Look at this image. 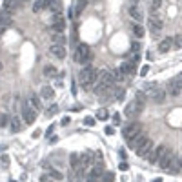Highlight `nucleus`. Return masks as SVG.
<instances>
[{
    "mask_svg": "<svg viewBox=\"0 0 182 182\" xmlns=\"http://www.w3.org/2000/svg\"><path fill=\"white\" fill-rule=\"evenodd\" d=\"M51 40H53V44H60V46H64V42H66V38H64L62 33H53Z\"/></svg>",
    "mask_w": 182,
    "mask_h": 182,
    "instance_id": "obj_27",
    "label": "nucleus"
},
{
    "mask_svg": "<svg viewBox=\"0 0 182 182\" xmlns=\"http://www.w3.org/2000/svg\"><path fill=\"white\" fill-rule=\"evenodd\" d=\"M84 126L93 127L95 126V119H93V117H86V119H84Z\"/></svg>",
    "mask_w": 182,
    "mask_h": 182,
    "instance_id": "obj_36",
    "label": "nucleus"
},
{
    "mask_svg": "<svg viewBox=\"0 0 182 182\" xmlns=\"http://www.w3.org/2000/svg\"><path fill=\"white\" fill-rule=\"evenodd\" d=\"M89 60H91V47L88 44H78V47L75 49V62L88 64Z\"/></svg>",
    "mask_w": 182,
    "mask_h": 182,
    "instance_id": "obj_3",
    "label": "nucleus"
},
{
    "mask_svg": "<svg viewBox=\"0 0 182 182\" xmlns=\"http://www.w3.org/2000/svg\"><path fill=\"white\" fill-rule=\"evenodd\" d=\"M153 182H162V178H155V180H153Z\"/></svg>",
    "mask_w": 182,
    "mask_h": 182,
    "instance_id": "obj_49",
    "label": "nucleus"
},
{
    "mask_svg": "<svg viewBox=\"0 0 182 182\" xmlns=\"http://www.w3.org/2000/svg\"><path fill=\"white\" fill-rule=\"evenodd\" d=\"M40 182H53V178L49 173H44V175H40Z\"/></svg>",
    "mask_w": 182,
    "mask_h": 182,
    "instance_id": "obj_38",
    "label": "nucleus"
},
{
    "mask_svg": "<svg viewBox=\"0 0 182 182\" xmlns=\"http://www.w3.org/2000/svg\"><path fill=\"white\" fill-rule=\"evenodd\" d=\"M44 2H46V7H49V6H51L53 2H55V0H44Z\"/></svg>",
    "mask_w": 182,
    "mask_h": 182,
    "instance_id": "obj_47",
    "label": "nucleus"
},
{
    "mask_svg": "<svg viewBox=\"0 0 182 182\" xmlns=\"http://www.w3.org/2000/svg\"><path fill=\"white\" fill-rule=\"evenodd\" d=\"M80 164H82V169L86 171L89 166H93V153H89V151H86V153H82L80 155Z\"/></svg>",
    "mask_w": 182,
    "mask_h": 182,
    "instance_id": "obj_14",
    "label": "nucleus"
},
{
    "mask_svg": "<svg viewBox=\"0 0 182 182\" xmlns=\"http://www.w3.org/2000/svg\"><path fill=\"white\" fill-rule=\"evenodd\" d=\"M7 120H9L7 115H0V126H7V124H9Z\"/></svg>",
    "mask_w": 182,
    "mask_h": 182,
    "instance_id": "obj_39",
    "label": "nucleus"
},
{
    "mask_svg": "<svg viewBox=\"0 0 182 182\" xmlns=\"http://www.w3.org/2000/svg\"><path fill=\"white\" fill-rule=\"evenodd\" d=\"M157 89V84H146V88H144V93L146 95H153Z\"/></svg>",
    "mask_w": 182,
    "mask_h": 182,
    "instance_id": "obj_32",
    "label": "nucleus"
},
{
    "mask_svg": "<svg viewBox=\"0 0 182 182\" xmlns=\"http://www.w3.org/2000/svg\"><path fill=\"white\" fill-rule=\"evenodd\" d=\"M9 129H11L13 133H18V131H22V126H24V122H22V119L20 117H13L11 120H9Z\"/></svg>",
    "mask_w": 182,
    "mask_h": 182,
    "instance_id": "obj_13",
    "label": "nucleus"
},
{
    "mask_svg": "<svg viewBox=\"0 0 182 182\" xmlns=\"http://www.w3.org/2000/svg\"><path fill=\"white\" fill-rule=\"evenodd\" d=\"M37 113H38V111H35L33 108H29V106L26 104L24 108H22V122H26V124H33V122L37 120Z\"/></svg>",
    "mask_w": 182,
    "mask_h": 182,
    "instance_id": "obj_7",
    "label": "nucleus"
},
{
    "mask_svg": "<svg viewBox=\"0 0 182 182\" xmlns=\"http://www.w3.org/2000/svg\"><path fill=\"white\" fill-rule=\"evenodd\" d=\"M131 31H133V35H135L137 38H142V37H144V33H146V31H144V27H142L140 24H137V22L131 26Z\"/></svg>",
    "mask_w": 182,
    "mask_h": 182,
    "instance_id": "obj_24",
    "label": "nucleus"
},
{
    "mask_svg": "<svg viewBox=\"0 0 182 182\" xmlns=\"http://www.w3.org/2000/svg\"><path fill=\"white\" fill-rule=\"evenodd\" d=\"M69 166L77 171V169H80L82 168V164H80V155H77V153H71V157H69Z\"/></svg>",
    "mask_w": 182,
    "mask_h": 182,
    "instance_id": "obj_22",
    "label": "nucleus"
},
{
    "mask_svg": "<svg viewBox=\"0 0 182 182\" xmlns=\"http://www.w3.org/2000/svg\"><path fill=\"white\" fill-rule=\"evenodd\" d=\"M42 168H44L46 171H49V169H51V164H49V162H47V160H46V162H44V164H42Z\"/></svg>",
    "mask_w": 182,
    "mask_h": 182,
    "instance_id": "obj_44",
    "label": "nucleus"
},
{
    "mask_svg": "<svg viewBox=\"0 0 182 182\" xmlns=\"http://www.w3.org/2000/svg\"><path fill=\"white\" fill-rule=\"evenodd\" d=\"M153 149H155V144H153V140L146 137V138H144V142H142L140 146H138V147L135 149V151H137V155H138V157L146 158V157H147V153H151Z\"/></svg>",
    "mask_w": 182,
    "mask_h": 182,
    "instance_id": "obj_5",
    "label": "nucleus"
},
{
    "mask_svg": "<svg viewBox=\"0 0 182 182\" xmlns=\"http://www.w3.org/2000/svg\"><path fill=\"white\" fill-rule=\"evenodd\" d=\"M135 102H138L144 108V102H146V93L144 91H137V95H135Z\"/></svg>",
    "mask_w": 182,
    "mask_h": 182,
    "instance_id": "obj_29",
    "label": "nucleus"
},
{
    "mask_svg": "<svg viewBox=\"0 0 182 182\" xmlns=\"http://www.w3.org/2000/svg\"><path fill=\"white\" fill-rule=\"evenodd\" d=\"M113 180H115L113 171H104V173L100 175V182H113Z\"/></svg>",
    "mask_w": 182,
    "mask_h": 182,
    "instance_id": "obj_28",
    "label": "nucleus"
},
{
    "mask_svg": "<svg viewBox=\"0 0 182 182\" xmlns=\"http://www.w3.org/2000/svg\"><path fill=\"white\" fill-rule=\"evenodd\" d=\"M120 122H122V120H120V113H115V115H113V124L119 126Z\"/></svg>",
    "mask_w": 182,
    "mask_h": 182,
    "instance_id": "obj_40",
    "label": "nucleus"
},
{
    "mask_svg": "<svg viewBox=\"0 0 182 182\" xmlns=\"http://www.w3.org/2000/svg\"><path fill=\"white\" fill-rule=\"evenodd\" d=\"M171 47H173V38H164L158 44V53H168Z\"/></svg>",
    "mask_w": 182,
    "mask_h": 182,
    "instance_id": "obj_19",
    "label": "nucleus"
},
{
    "mask_svg": "<svg viewBox=\"0 0 182 182\" xmlns=\"http://www.w3.org/2000/svg\"><path fill=\"white\" fill-rule=\"evenodd\" d=\"M17 6H18V0H4V4H2L4 11H7L9 15H13L17 11Z\"/></svg>",
    "mask_w": 182,
    "mask_h": 182,
    "instance_id": "obj_16",
    "label": "nucleus"
},
{
    "mask_svg": "<svg viewBox=\"0 0 182 182\" xmlns=\"http://www.w3.org/2000/svg\"><path fill=\"white\" fill-rule=\"evenodd\" d=\"M71 122V119H69V117H64V119H62V126H68Z\"/></svg>",
    "mask_w": 182,
    "mask_h": 182,
    "instance_id": "obj_43",
    "label": "nucleus"
},
{
    "mask_svg": "<svg viewBox=\"0 0 182 182\" xmlns=\"http://www.w3.org/2000/svg\"><path fill=\"white\" fill-rule=\"evenodd\" d=\"M99 78V73L95 71L89 64H84V68L80 69V75H78V80H80V86L82 88H88V86L95 84Z\"/></svg>",
    "mask_w": 182,
    "mask_h": 182,
    "instance_id": "obj_1",
    "label": "nucleus"
},
{
    "mask_svg": "<svg viewBox=\"0 0 182 182\" xmlns=\"http://www.w3.org/2000/svg\"><path fill=\"white\" fill-rule=\"evenodd\" d=\"M64 27H66V20L62 18V15H53V26H51V29L55 31V33H62Z\"/></svg>",
    "mask_w": 182,
    "mask_h": 182,
    "instance_id": "obj_9",
    "label": "nucleus"
},
{
    "mask_svg": "<svg viewBox=\"0 0 182 182\" xmlns=\"http://www.w3.org/2000/svg\"><path fill=\"white\" fill-rule=\"evenodd\" d=\"M171 149L168 147V146H158V147H155V164H158L162 169H166L168 168V164H169V160H171Z\"/></svg>",
    "mask_w": 182,
    "mask_h": 182,
    "instance_id": "obj_2",
    "label": "nucleus"
},
{
    "mask_svg": "<svg viewBox=\"0 0 182 182\" xmlns=\"http://www.w3.org/2000/svg\"><path fill=\"white\" fill-rule=\"evenodd\" d=\"M99 82H102L104 86H108V88H111V86L115 84L113 71H102V73L99 75Z\"/></svg>",
    "mask_w": 182,
    "mask_h": 182,
    "instance_id": "obj_10",
    "label": "nucleus"
},
{
    "mask_svg": "<svg viewBox=\"0 0 182 182\" xmlns=\"http://www.w3.org/2000/svg\"><path fill=\"white\" fill-rule=\"evenodd\" d=\"M40 97L46 99V100H51L55 97V88H51V86H44V88L40 89Z\"/></svg>",
    "mask_w": 182,
    "mask_h": 182,
    "instance_id": "obj_17",
    "label": "nucleus"
},
{
    "mask_svg": "<svg viewBox=\"0 0 182 182\" xmlns=\"http://www.w3.org/2000/svg\"><path fill=\"white\" fill-rule=\"evenodd\" d=\"M162 6V0H151L149 2V9H151V13H155V9H158Z\"/></svg>",
    "mask_w": 182,
    "mask_h": 182,
    "instance_id": "obj_31",
    "label": "nucleus"
},
{
    "mask_svg": "<svg viewBox=\"0 0 182 182\" xmlns=\"http://www.w3.org/2000/svg\"><path fill=\"white\" fill-rule=\"evenodd\" d=\"M57 111H58L57 104H55V106H49V108H47V111H46V115H47V117H53V115H55Z\"/></svg>",
    "mask_w": 182,
    "mask_h": 182,
    "instance_id": "obj_35",
    "label": "nucleus"
},
{
    "mask_svg": "<svg viewBox=\"0 0 182 182\" xmlns=\"http://www.w3.org/2000/svg\"><path fill=\"white\" fill-rule=\"evenodd\" d=\"M51 55H55L58 60L66 58V47L60 46V44H53V46H51Z\"/></svg>",
    "mask_w": 182,
    "mask_h": 182,
    "instance_id": "obj_15",
    "label": "nucleus"
},
{
    "mask_svg": "<svg viewBox=\"0 0 182 182\" xmlns=\"http://www.w3.org/2000/svg\"><path fill=\"white\" fill-rule=\"evenodd\" d=\"M86 6H88V0H77V6H75V15H82V11L86 9Z\"/></svg>",
    "mask_w": 182,
    "mask_h": 182,
    "instance_id": "obj_26",
    "label": "nucleus"
},
{
    "mask_svg": "<svg viewBox=\"0 0 182 182\" xmlns=\"http://www.w3.org/2000/svg\"><path fill=\"white\" fill-rule=\"evenodd\" d=\"M104 131H106V135H113V127H111V126H106Z\"/></svg>",
    "mask_w": 182,
    "mask_h": 182,
    "instance_id": "obj_42",
    "label": "nucleus"
},
{
    "mask_svg": "<svg viewBox=\"0 0 182 182\" xmlns=\"http://www.w3.org/2000/svg\"><path fill=\"white\" fill-rule=\"evenodd\" d=\"M27 106L29 108H33L35 111H38L40 108H42V104H40V97L37 93H29L27 95Z\"/></svg>",
    "mask_w": 182,
    "mask_h": 182,
    "instance_id": "obj_12",
    "label": "nucleus"
},
{
    "mask_svg": "<svg viewBox=\"0 0 182 182\" xmlns=\"http://www.w3.org/2000/svg\"><path fill=\"white\" fill-rule=\"evenodd\" d=\"M135 66H137V64H133V62H124L122 66H120V69H122L124 75L131 77V75H135Z\"/></svg>",
    "mask_w": 182,
    "mask_h": 182,
    "instance_id": "obj_20",
    "label": "nucleus"
},
{
    "mask_svg": "<svg viewBox=\"0 0 182 182\" xmlns=\"http://www.w3.org/2000/svg\"><path fill=\"white\" fill-rule=\"evenodd\" d=\"M142 111V106L140 104H138V102H129V104H127L126 106V109H124V115L127 117V119H135V117L138 115V113H140Z\"/></svg>",
    "mask_w": 182,
    "mask_h": 182,
    "instance_id": "obj_6",
    "label": "nucleus"
},
{
    "mask_svg": "<svg viewBox=\"0 0 182 182\" xmlns=\"http://www.w3.org/2000/svg\"><path fill=\"white\" fill-rule=\"evenodd\" d=\"M129 17H131L133 20H135L137 24H138V22H142V18H144V17H142V11H140V9H138V7H137L135 4H133V6L129 7Z\"/></svg>",
    "mask_w": 182,
    "mask_h": 182,
    "instance_id": "obj_18",
    "label": "nucleus"
},
{
    "mask_svg": "<svg viewBox=\"0 0 182 182\" xmlns=\"http://www.w3.org/2000/svg\"><path fill=\"white\" fill-rule=\"evenodd\" d=\"M18 2H27V0H18Z\"/></svg>",
    "mask_w": 182,
    "mask_h": 182,
    "instance_id": "obj_51",
    "label": "nucleus"
},
{
    "mask_svg": "<svg viewBox=\"0 0 182 182\" xmlns=\"http://www.w3.org/2000/svg\"><path fill=\"white\" fill-rule=\"evenodd\" d=\"M173 47H175V49H180V47H182V35H178V37L173 38Z\"/></svg>",
    "mask_w": 182,
    "mask_h": 182,
    "instance_id": "obj_33",
    "label": "nucleus"
},
{
    "mask_svg": "<svg viewBox=\"0 0 182 182\" xmlns=\"http://www.w3.org/2000/svg\"><path fill=\"white\" fill-rule=\"evenodd\" d=\"M147 71H149V66H144V68L140 69V77H146V75H147Z\"/></svg>",
    "mask_w": 182,
    "mask_h": 182,
    "instance_id": "obj_41",
    "label": "nucleus"
},
{
    "mask_svg": "<svg viewBox=\"0 0 182 182\" xmlns=\"http://www.w3.org/2000/svg\"><path fill=\"white\" fill-rule=\"evenodd\" d=\"M73 15H75V11H73V9H69V11H68V18L71 20V18H73Z\"/></svg>",
    "mask_w": 182,
    "mask_h": 182,
    "instance_id": "obj_46",
    "label": "nucleus"
},
{
    "mask_svg": "<svg viewBox=\"0 0 182 182\" xmlns=\"http://www.w3.org/2000/svg\"><path fill=\"white\" fill-rule=\"evenodd\" d=\"M166 95H168V93H166L164 89H158V88H157V89H155V93L151 95V97H153V100H155L157 104H162V102L166 100Z\"/></svg>",
    "mask_w": 182,
    "mask_h": 182,
    "instance_id": "obj_21",
    "label": "nucleus"
},
{
    "mask_svg": "<svg viewBox=\"0 0 182 182\" xmlns=\"http://www.w3.org/2000/svg\"><path fill=\"white\" fill-rule=\"evenodd\" d=\"M55 75H57V68L53 66V64H47V66H44V77L53 78Z\"/></svg>",
    "mask_w": 182,
    "mask_h": 182,
    "instance_id": "obj_25",
    "label": "nucleus"
},
{
    "mask_svg": "<svg viewBox=\"0 0 182 182\" xmlns=\"http://www.w3.org/2000/svg\"><path fill=\"white\" fill-rule=\"evenodd\" d=\"M46 9V2L44 0H35L33 6H31V11L33 13H40V11H44Z\"/></svg>",
    "mask_w": 182,
    "mask_h": 182,
    "instance_id": "obj_23",
    "label": "nucleus"
},
{
    "mask_svg": "<svg viewBox=\"0 0 182 182\" xmlns=\"http://www.w3.org/2000/svg\"><path fill=\"white\" fill-rule=\"evenodd\" d=\"M0 71H2V62H0Z\"/></svg>",
    "mask_w": 182,
    "mask_h": 182,
    "instance_id": "obj_50",
    "label": "nucleus"
},
{
    "mask_svg": "<svg viewBox=\"0 0 182 182\" xmlns=\"http://www.w3.org/2000/svg\"><path fill=\"white\" fill-rule=\"evenodd\" d=\"M119 168H120L122 171H126V169H127V164H126V162H120V166H119Z\"/></svg>",
    "mask_w": 182,
    "mask_h": 182,
    "instance_id": "obj_45",
    "label": "nucleus"
},
{
    "mask_svg": "<svg viewBox=\"0 0 182 182\" xmlns=\"http://www.w3.org/2000/svg\"><path fill=\"white\" fill-rule=\"evenodd\" d=\"M142 133V126L138 124V122H131V124H127L126 127H124V131H122V135H124V138L127 142L129 140H133V138L137 137V135H140Z\"/></svg>",
    "mask_w": 182,
    "mask_h": 182,
    "instance_id": "obj_4",
    "label": "nucleus"
},
{
    "mask_svg": "<svg viewBox=\"0 0 182 182\" xmlns=\"http://www.w3.org/2000/svg\"><path fill=\"white\" fill-rule=\"evenodd\" d=\"M47 173L51 175V178H53V180H62V178H64V177H62V173H60L58 169H49Z\"/></svg>",
    "mask_w": 182,
    "mask_h": 182,
    "instance_id": "obj_30",
    "label": "nucleus"
},
{
    "mask_svg": "<svg viewBox=\"0 0 182 182\" xmlns=\"http://www.w3.org/2000/svg\"><path fill=\"white\" fill-rule=\"evenodd\" d=\"M97 119L99 120H106V119H108V111H106V109H99L97 111Z\"/></svg>",
    "mask_w": 182,
    "mask_h": 182,
    "instance_id": "obj_34",
    "label": "nucleus"
},
{
    "mask_svg": "<svg viewBox=\"0 0 182 182\" xmlns=\"http://www.w3.org/2000/svg\"><path fill=\"white\" fill-rule=\"evenodd\" d=\"M162 27H164V22L160 18H149V29H151V33H153V37L157 38L158 37V33L162 31Z\"/></svg>",
    "mask_w": 182,
    "mask_h": 182,
    "instance_id": "obj_8",
    "label": "nucleus"
},
{
    "mask_svg": "<svg viewBox=\"0 0 182 182\" xmlns=\"http://www.w3.org/2000/svg\"><path fill=\"white\" fill-rule=\"evenodd\" d=\"M168 91L171 93V97H178L180 91H182V84H180L177 78L169 80V82H168Z\"/></svg>",
    "mask_w": 182,
    "mask_h": 182,
    "instance_id": "obj_11",
    "label": "nucleus"
},
{
    "mask_svg": "<svg viewBox=\"0 0 182 182\" xmlns=\"http://www.w3.org/2000/svg\"><path fill=\"white\" fill-rule=\"evenodd\" d=\"M131 51H133V53H138V51H140V42H137V40L131 42Z\"/></svg>",
    "mask_w": 182,
    "mask_h": 182,
    "instance_id": "obj_37",
    "label": "nucleus"
},
{
    "mask_svg": "<svg viewBox=\"0 0 182 182\" xmlns=\"http://www.w3.org/2000/svg\"><path fill=\"white\" fill-rule=\"evenodd\" d=\"M33 137H35V138H38V137H40V129H37V131L33 133Z\"/></svg>",
    "mask_w": 182,
    "mask_h": 182,
    "instance_id": "obj_48",
    "label": "nucleus"
}]
</instances>
